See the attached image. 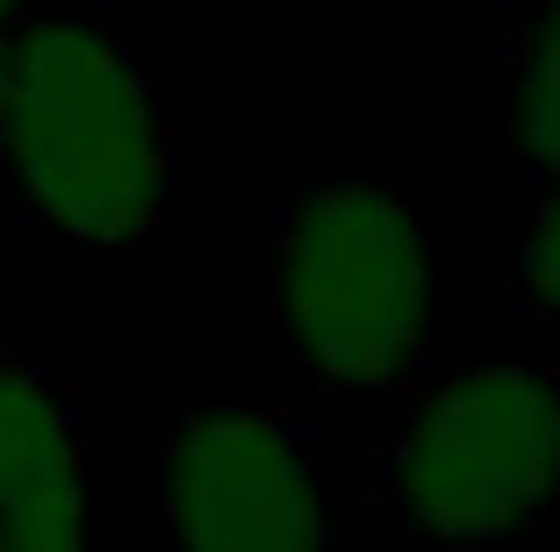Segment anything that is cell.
<instances>
[{"mask_svg":"<svg viewBox=\"0 0 560 552\" xmlns=\"http://www.w3.org/2000/svg\"><path fill=\"white\" fill-rule=\"evenodd\" d=\"M180 195V101L122 8L15 22L0 94V215L86 259H130Z\"/></svg>","mask_w":560,"mask_h":552,"instance_id":"obj_1","label":"cell"},{"mask_svg":"<svg viewBox=\"0 0 560 552\" xmlns=\"http://www.w3.org/2000/svg\"><path fill=\"white\" fill-rule=\"evenodd\" d=\"M273 330L330 395L424 380L453 330V266L402 187L295 179L273 201Z\"/></svg>","mask_w":560,"mask_h":552,"instance_id":"obj_2","label":"cell"},{"mask_svg":"<svg viewBox=\"0 0 560 552\" xmlns=\"http://www.w3.org/2000/svg\"><path fill=\"white\" fill-rule=\"evenodd\" d=\"M417 545H511L560 503V366L453 374L374 453Z\"/></svg>","mask_w":560,"mask_h":552,"instance_id":"obj_3","label":"cell"},{"mask_svg":"<svg viewBox=\"0 0 560 552\" xmlns=\"http://www.w3.org/2000/svg\"><path fill=\"white\" fill-rule=\"evenodd\" d=\"M144 509L173 552H338V509L295 409L201 402L144 459Z\"/></svg>","mask_w":560,"mask_h":552,"instance_id":"obj_4","label":"cell"},{"mask_svg":"<svg viewBox=\"0 0 560 552\" xmlns=\"http://www.w3.org/2000/svg\"><path fill=\"white\" fill-rule=\"evenodd\" d=\"M0 552H94L80 380L0 352Z\"/></svg>","mask_w":560,"mask_h":552,"instance_id":"obj_5","label":"cell"},{"mask_svg":"<svg viewBox=\"0 0 560 552\" xmlns=\"http://www.w3.org/2000/svg\"><path fill=\"white\" fill-rule=\"evenodd\" d=\"M503 72H511V122L503 144L532 179H560V0H517L503 30Z\"/></svg>","mask_w":560,"mask_h":552,"instance_id":"obj_6","label":"cell"},{"mask_svg":"<svg viewBox=\"0 0 560 552\" xmlns=\"http://www.w3.org/2000/svg\"><path fill=\"white\" fill-rule=\"evenodd\" d=\"M511 294L525 316L560 324V179H532L511 237Z\"/></svg>","mask_w":560,"mask_h":552,"instance_id":"obj_7","label":"cell"},{"mask_svg":"<svg viewBox=\"0 0 560 552\" xmlns=\"http://www.w3.org/2000/svg\"><path fill=\"white\" fill-rule=\"evenodd\" d=\"M8 50H15V22H0V94H8Z\"/></svg>","mask_w":560,"mask_h":552,"instance_id":"obj_8","label":"cell"},{"mask_svg":"<svg viewBox=\"0 0 560 552\" xmlns=\"http://www.w3.org/2000/svg\"><path fill=\"white\" fill-rule=\"evenodd\" d=\"M30 15V0H0V22H22Z\"/></svg>","mask_w":560,"mask_h":552,"instance_id":"obj_9","label":"cell"}]
</instances>
